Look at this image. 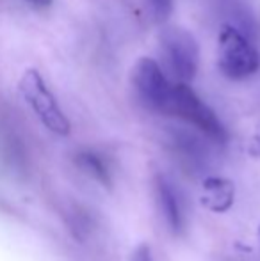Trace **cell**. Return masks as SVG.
Wrapping results in <instances>:
<instances>
[{"mask_svg":"<svg viewBox=\"0 0 260 261\" xmlns=\"http://www.w3.org/2000/svg\"><path fill=\"white\" fill-rule=\"evenodd\" d=\"M166 114L187 121L189 124H193L196 130H200L214 142L225 144L228 139V134L219 117L205 101H201V98L193 91V87H189V84L177 82L171 86Z\"/></svg>","mask_w":260,"mask_h":261,"instance_id":"cell-1","label":"cell"},{"mask_svg":"<svg viewBox=\"0 0 260 261\" xmlns=\"http://www.w3.org/2000/svg\"><path fill=\"white\" fill-rule=\"evenodd\" d=\"M18 89H20V94L25 100V103L31 107L32 112L38 116V119L41 121L46 130L59 135V137L69 135L72 124H69L68 117L61 110L56 96L49 89L45 79H43L38 69H25L20 82H18Z\"/></svg>","mask_w":260,"mask_h":261,"instance_id":"cell-2","label":"cell"},{"mask_svg":"<svg viewBox=\"0 0 260 261\" xmlns=\"http://www.w3.org/2000/svg\"><path fill=\"white\" fill-rule=\"evenodd\" d=\"M218 66L230 80L250 79L260 68V54L233 25H223L218 34Z\"/></svg>","mask_w":260,"mask_h":261,"instance_id":"cell-3","label":"cell"},{"mask_svg":"<svg viewBox=\"0 0 260 261\" xmlns=\"http://www.w3.org/2000/svg\"><path fill=\"white\" fill-rule=\"evenodd\" d=\"M160 52L170 71L178 82L195 80L200 66V46L195 36L180 27H171L160 34Z\"/></svg>","mask_w":260,"mask_h":261,"instance_id":"cell-4","label":"cell"},{"mask_svg":"<svg viewBox=\"0 0 260 261\" xmlns=\"http://www.w3.org/2000/svg\"><path fill=\"white\" fill-rule=\"evenodd\" d=\"M135 93L146 109L166 114L170 103L171 84L155 59L141 57L132 71Z\"/></svg>","mask_w":260,"mask_h":261,"instance_id":"cell-5","label":"cell"},{"mask_svg":"<svg viewBox=\"0 0 260 261\" xmlns=\"http://www.w3.org/2000/svg\"><path fill=\"white\" fill-rule=\"evenodd\" d=\"M235 201V187L228 178L208 176L201 183L200 203L214 213H225Z\"/></svg>","mask_w":260,"mask_h":261,"instance_id":"cell-6","label":"cell"},{"mask_svg":"<svg viewBox=\"0 0 260 261\" xmlns=\"http://www.w3.org/2000/svg\"><path fill=\"white\" fill-rule=\"evenodd\" d=\"M155 192H157V201H159L160 212H162L168 226L171 227L173 233H180L182 227H184V217H182V208L180 203H178V196L175 192L173 185L164 176H157Z\"/></svg>","mask_w":260,"mask_h":261,"instance_id":"cell-7","label":"cell"},{"mask_svg":"<svg viewBox=\"0 0 260 261\" xmlns=\"http://www.w3.org/2000/svg\"><path fill=\"white\" fill-rule=\"evenodd\" d=\"M75 164L79 165L87 176L97 179L100 185L107 187V189L111 187V172H109V167L105 165V162L102 160V156H98L97 153L89 151V149L77 153Z\"/></svg>","mask_w":260,"mask_h":261,"instance_id":"cell-8","label":"cell"},{"mask_svg":"<svg viewBox=\"0 0 260 261\" xmlns=\"http://www.w3.org/2000/svg\"><path fill=\"white\" fill-rule=\"evenodd\" d=\"M150 6H152V13L159 23L168 21L173 13V0H150Z\"/></svg>","mask_w":260,"mask_h":261,"instance_id":"cell-9","label":"cell"},{"mask_svg":"<svg viewBox=\"0 0 260 261\" xmlns=\"http://www.w3.org/2000/svg\"><path fill=\"white\" fill-rule=\"evenodd\" d=\"M248 155L253 158H260V121L257 123V126H255L253 135L248 141Z\"/></svg>","mask_w":260,"mask_h":261,"instance_id":"cell-10","label":"cell"},{"mask_svg":"<svg viewBox=\"0 0 260 261\" xmlns=\"http://www.w3.org/2000/svg\"><path fill=\"white\" fill-rule=\"evenodd\" d=\"M132 261H152V252L146 244H141L132 254Z\"/></svg>","mask_w":260,"mask_h":261,"instance_id":"cell-11","label":"cell"},{"mask_svg":"<svg viewBox=\"0 0 260 261\" xmlns=\"http://www.w3.org/2000/svg\"><path fill=\"white\" fill-rule=\"evenodd\" d=\"M25 2H29L31 6H34V7H39V9H45V7L52 6L54 0H25Z\"/></svg>","mask_w":260,"mask_h":261,"instance_id":"cell-12","label":"cell"},{"mask_svg":"<svg viewBox=\"0 0 260 261\" xmlns=\"http://www.w3.org/2000/svg\"><path fill=\"white\" fill-rule=\"evenodd\" d=\"M258 231H260V227H258Z\"/></svg>","mask_w":260,"mask_h":261,"instance_id":"cell-13","label":"cell"}]
</instances>
